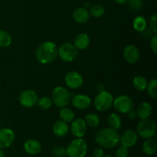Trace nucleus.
I'll list each match as a JSON object with an SVG mask.
<instances>
[{
  "instance_id": "1",
  "label": "nucleus",
  "mask_w": 157,
  "mask_h": 157,
  "mask_svg": "<svg viewBox=\"0 0 157 157\" xmlns=\"http://www.w3.org/2000/svg\"><path fill=\"white\" fill-rule=\"evenodd\" d=\"M95 141L102 148L112 149L120 143V134L117 130L110 127L100 130L95 136Z\"/></svg>"
},
{
  "instance_id": "2",
  "label": "nucleus",
  "mask_w": 157,
  "mask_h": 157,
  "mask_svg": "<svg viewBox=\"0 0 157 157\" xmlns=\"http://www.w3.org/2000/svg\"><path fill=\"white\" fill-rule=\"evenodd\" d=\"M58 48L53 41H44L41 43L36 50V58L39 63L48 64L53 62L58 57Z\"/></svg>"
},
{
  "instance_id": "3",
  "label": "nucleus",
  "mask_w": 157,
  "mask_h": 157,
  "mask_svg": "<svg viewBox=\"0 0 157 157\" xmlns=\"http://www.w3.org/2000/svg\"><path fill=\"white\" fill-rule=\"evenodd\" d=\"M87 153V144L82 138H76L66 148V155L68 157H85Z\"/></svg>"
},
{
  "instance_id": "4",
  "label": "nucleus",
  "mask_w": 157,
  "mask_h": 157,
  "mask_svg": "<svg viewBox=\"0 0 157 157\" xmlns=\"http://www.w3.org/2000/svg\"><path fill=\"white\" fill-rule=\"evenodd\" d=\"M156 123L151 119L141 120L136 126V133L143 139H150L156 135Z\"/></svg>"
},
{
  "instance_id": "5",
  "label": "nucleus",
  "mask_w": 157,
  "mask_h": 157,
  "mask_svg": "<svg viewBox=\"0 0 157 157\" xmlns=\"http://www.w3.org/2000/svg\"><path fill=\"white\" fill-rule=\"evenodd\" d=\"M52 99L57 107L61 108L68 105L71 99V96L67 89L62 86H58L52 90Z\"/></svg>"
},
{
  "instance_id": "6",
  "label": "nucleus",
  "mask_w": 157,
  "mask_h": 157,
  "mask_svg": "<svg viewBox=\"0 0 157 157\" xmlns=\"http://www.w3.org/2000/svg\"><path fill=\"white\" fill-rule=\"evenodd\" d=\"M113 97L107 90L99 92L95 98L94 104L98 111L104 112L108 110L113 106Z\"/></svg>"
},
{
  "instance_id": "7",
  "label": "nucleus",
  "mask_w": 157,
  "mask_h": 157,
  "mask_svg": "<svg viewBox=\"0 0 157 157\" xmlns=\"http://www.w3.org/2000/svg\"><path fill=\"white\" fill-rule=\"evenodd\" d=\"M78 55V50L73 44L64 43L58 48V55L60 59L64 62H71L75 61Z\"/></svg>"
},
{
  "instance_id": "8",
  "label": "nucleus",
  "mask_w": 157,
  "mask_h": 157,
  "mask_svg": "<svg viewBox=\"0 0 157 157\" xmlns=\"http://www.w3.org/2000/svg\"><path fill=\"white\" fill-rule=\"evenodd\" d=\"M113 106L119 113H127L133 109V100L127 95H119L113 99Z\"/></svg>"
},
{
  "instance_id": "9",
  "label": "nucleus",
  "mask_w": 157,
  "mask_h": 157,
  "mask_svg": "<svg viewBox=\"0 0 157 157\" xmlns=\"http://www.w3.org/2000/svg\"><path fill=\"white\" fill-rule=\"evenodd\" d=\"M38 100V96L36 92L33 90H25L20 94L18 101L20 104L25 107L31 108L35 107L37 104Z\"/></svg>"
},
{
  "instance_id": "10",
  "label": "nucleus",
  "mask_w": 157,
  "mask_h": 157,
  "mask_svg": "<svg viewBox=\"0 0 157 157\" xmlns=\"http://www.w3.org/2000/svg\"><path fill=\"white\" fill-rule=\"evenodd\" d=\"M64 83L69 88L75 90L82 86L84 83V78L79 72L72 71L66 74L64 77Z\"/></svg>"
},
{
  "instance_id": "11",
  "label": "nucleus",
  "mask_w": 157,
  "mask_h": 157,
  "mask_svg": "<svg viewBox=\"0 0 157 157\" xmlns=\"http://www.w3.org/2000/svg\"><path fill=\"white\" fill-rule=\"evenodd\" d=\"M87 124L83 118L74 119L71 126V131L76 138H82L87 132Z\"/></svg>"
},
{
  "instance_id": "12",
  "label": "nucleus",
  "mask_w": 157,
  "mask_h": 157,
  "mask_svg": "<svg viewBox=\"0 0 157 157\" xmlns=\"http://www.w3.org/2000/svg\"><path fill=\"white\" fill-rule=\"evenodd\" d=\"M138 140V135L136 131L133 130H127L120 136V143L121 146L127 148H130L136 145Z\"/></svg>"
},
{
  "instance_id": "13",
  "label": "nucleus",
  "mask_w": 157,
  "mask_h": 157,
  "mask_svg": "<svg viewBox=\"0 0 157 157\" xmlns=\"http://www.w3.org/2000/svg\"><path fill=\"white\" fill-rule=\"evenodd\" d=\"M15 134L12 129H0V148L5 149L10 147L14 143Z\"/></svg>"
},
{
  "instance_id": "14",
  "label": "nucleus",
  "mask_w": 157,
  "mask_h": 157,
  "mask_svg": "<svg viewBox=\"0 0 157 157\" xmlns=\"http://www.w3.org/2000/svg\"><path fill=\"white\" fill-rule=\"evenodd\" d=\"M124 58L129 64H135L140 59V51L134 44H129L124 48Z\"/></svg>"
},
{
  "instance_id": "15",
  "label": "nucleus",
  "mask_w": 157,
  "mask_h": 157,
  "mask_svg": "<svg viewBox=\"0 0 157 157\" xmlns=\"http://www.w3.org/2000/svg\"><path fill=\"white\" fill-rule=\"evenodd\" d=\"M72 105L78 110H85L90 107L91 100L86 94H77L72 98Z\"/></svg>"
},
{
  "instance_id": "16",
  "label": "nucleus",
  "mask_w": 157,
  "mask_h": 157,
  "mask_svg": "<svg viewBox=\"0 0 157 157\" xmlns=\"http://www.w3.org/2000/svg\"><path fill=\"white\" fill-rule=\"evenodd\" d=\"M23 148L28 154L37 155L41 152V144L39 141L36 140L29 139L24 143Z\"/></svg>"
},
{
  "instance_id": "17",
  "label": "nucleus",
  "mask_w": 157,
  "mask_h": 157,
  "mask_svg": "<svg viewBox=\"0 0 157 157\" xmlns=\"http://www.w3.org/2000/svg\"><path fill=\"white\" fill-rule=\"evenodd\" d=\"M52 131L53 133L58 137H64L68 133L69 126L67 123L58 120L54 123L52 126Z\"/></svg>"
},
{
  "instance_id": "18",
  "label": "nucleus",
  "mask_w": 157,
  "mask_h": 157,
  "mask_svg": "<svg viewBox=\"0 0 157 157\" xmlns=\"http://www.w3.org/2000/svg\"><path fill=\"white\" fill-rule=\"evenodd\" d=\"M73 18L78 24H84L87 22L90 18V12L84 7H78L74 11Z\"/></svg>"
},
{
  "instance_id": "19",
  "label": "nucleus",
  "mask_w": 157,
  "mask_h": 157,
  "mask_svg": "<svg viewBox=\"0 0 157 157\" xmlns=\"http://www.w3.org/2000/svg\"><path fill=\"white\" fill-rule=\"evenodd\" d=\"M90 37L87 34L84 33H80L75 37V44L74 45L77 48L78 50H85L87 48L90 44Z\"/></svg>"
},
{
  "instance_id": "20",
  "label": "nucleus",
  "mask_w": 157,
  "mask_h": 157,
  "mask_svg": "<svg viewBox=\"0 0 157 157\" xmlns=\"http://www.w3.org/2000/svg\"><path fill=\"white\" fill-rule=\"evenodd\" d=\"M152 110L153 108L151 104H149L148 102H142L138 105L136 111L138 117L140 118L141 120H144L150 117L152 113Z\"/></svg>"
},
{
  "instance_id": "21",
  "label": "nucleus",
  "mask_w": 157,
  "mask_h": 157,
  "mask_svg": "<svg viewBox=\"0 0 157 157\" xmlns=\"http://www.w3.org/2000/svg\"><path fill=\"white\" fill-rule=\"evenodd\" d=\"M143 152L147 156H153L157 150V144L153 138L147 139L142 145Z\"/></svg>"
},
{
  "instance_id": "22",
  "label": "nucleus",
  "mask_w": 157,
  "mask_h": 157,
  "mask_svg": "<svg viewBox=\"0 0 157 157\" xmlns=\"http://www.w3.org/2000/svg\"><path fill=\"white\" fill-rule=\"evenodd\" d=\"M107 124L110 128L118 130L122 127V119L119 114L112 113L107 117Z\"/></svg>"
},
{
  "instance_id": "23",
  "label": "nucleus",
  "mask_w": 157,
  "mask_h": 157,
  "mask_svg": "<svg viewBox=\"0 0 157 157\" xmlns=\"http://www.w3.org/2000/svg\"><path fill=\"white\" fill-rule=\"evenodd\" d=\"M148 81L147 78L142 75H137L133 79V86L138 91H144L147 89Z\"/></svg>"
},
{
  "instance_id": "24",
  "label": "nucleus",
  "mask_w": 157,
  "mask_h": 157,
  "mask_svg": "<svg viewBox=\"0 0 157 157\" xmlns=\"http://www.w3.org/2000/svg\"><path fill=\"white\" fill-rule=\"evenodd\" d=\"M59 116L61 121L66 123H71L75 119V113L71 109L68 107H61L59 111Z\"/></svg>"
},
{
  "instance_id": "25",
  "label": "nucleus",
  "mask_w": 157,
  "mask_h": 157,
  "mask_svg": "<svg viewBox=\"0 0 157 157\" xmlns=\"http://www.w3.org/2000/svg\"><path fill=\"white\" fill-rule=\"evenodd\" d=\"M133 26L136 32H142L147 28V20L142 15H138L133 19Z\"/></svg>"
},
{
  "instance_id": "26",
  "label": "nucleus",
  "mask_w": 157,
  "mask_h": 157,
  "mask_svg": "<svg viewBox=\"0 0 157 157\" xmlns=\"http://www.w3.org/2000/svg\"><path fill=\"white\" fill-rule=\"evenodd\" d=\"M12 36L6 31L0 29V48H7L12 44Z\"/></svg>"
},
{
  "instance_id": "27",
  "label": "nucleus",
  "mask_w": 157,
  "mask_h": 157,
  "mask_svg": "<svg viewBox=\"0 0 157 157\" xmlns=\"http://www.w3.org/2000/svg\"><path fill=\"white\" fill-rule=\"evenodd\" d=\"M89 12H90V15H91L92 16L98 18H101V17H102L104 15L105 9H104V7L102 5L95 4L94 6H90Z\"/></svg>"
},
{
  "instance_id": "28",
  "label": "nucleus",
  "mask_w": 157,
  "mask_h": 157,
  "mask_svg": "<svg viewBox=\"0 0 157 157\" xmlns=\"http://www.w3.org/2000/svg\"><path fill=\"white\" fill-rule=\"evenodd\" d=\"M87 126L90 127H96L100 124V117L96 113H88L84 118Z\"/></svg>"
},
{
  "instance_id": "29",
  "label": "nucleus",
  "mask_w": 157,
  "mask_h": 157,
  "mask_svg": "<svg viewBox=\"0 0 157 157\" xmlns=\"http://www.w3.org/2000/svg\"><path fill=\"white\" fill-rule=\"evenodd\" d=\"M52 104H53L52 99L47 96H44L42 98H39L38 100V102H37V105L38 106V107L44 110L50 109L52 107Z\"/></svg>"
},
{
  "instance_id": "30",
  "label": "nucleus",
  "mask_w": 157,
  "mask_h": 157,
  "mask_svg": "<svg viewBox=\"0 0 157 157\" xmlns=\"http://www.w3.org/2000/svg\"><path fill=\"white\" fill-rule=\"evenodd\" d=\"M147 92L150 97L152 98H157V80L153 79L148 83L147 84Z\"/></svg>"
},
{
  "instance_id": "31",
  "label": "nucleus",
  "mask_w": 157,
  "mask_h": 157,
  "mask_svg": "<svg viewBox=\"0 0 157 157\" xmlns=\"http://www.w3.org/2000/svg\"><path fill=\"white\" fill-rule=\"evenodd\" d=\"M52 154L55 157H64L66 156V149L61 146H56L53 148Z\"/></svg>"
},
{
  "instance_id": "32",
  "label": "nucleus",
  "mask_w": 157,
  "mask_h": 157,
  "mask_svg": "<svg viewBox=\"0 0 157 157\" xmlns=\"http://www.w3.org/2000/svg\"><path fill=\"white\" fill-rule=\"evenodd\" d=\"M149 25H150V29L153 34L156 35L157 34V15L156 14L152 15L150 17V20H149Z\"/></svg>"
},
{
  "instance_id": "33",
  "label": "nucleus",
  "mask_w": 157,
  "mask_h": 157,
  "mask_svg": "<svg viewBox=\"0 0 157 157\" xmlns=\"http://www.w3.org/2000/svg\"><path fill=\"white\" fill-rule=\"evenodd\" d=\"M116 156L117 157H128L129 156V150L128 148L125 147H118V149L116 151Z\"/></svg>"
},
{
  "instance_id": "34",
  "label": "nucleus",
  "mask_w": 157,
  "mask_h": 157,
  "mask_svg": "<svg viewBox=\"0 0 157 157\" xmlns=\"http://www.w3.org/2000/svg\"><path fill=\"white\" fill-rule=\"evenodd\" d=\"M129 6L133 11H139L142 7L141 0H130L129 2Z\"/></svg>"
},
{
  "instance_id": "35",
  "label": "nucleus",
  "mask_w": 157,
  "mask_h": 157,
  "mask_svg": "<svg viewBox=\"0 0 157 157\" xmlns=\"http://www.w3.org/2000/svg\"><path fill=\"white\" fill-rule=\"evenodd\" d=\"M150 48H151L152 52L156 55L157 54V35H153V36L150 38Z\"/></svg>"
},
{
  "instance_id": "36",
  "label": "nucleus",
  "mask_w": 157,
  "mask_h": 157,
  "mask_svg": "<svg viewBox=\"0 0 157 157\" xmlns=\"http://www.w3.org/2000/svg\"><path fill=\"white\" fill-rule=\"evenodd\" d=\"M104 155H105V152H104V149L102 147H100L94 151L93 157H104Z\"/></svg>"
},
{
  "instance_id": "37",
  "label": "nucleus",
  "mask_w": 157,
  "mask_h": 157,
  "mask_svg": "<svg viewBox=\"0 0 157 157\" xmlns=\"http://www.w3.org/2000/svg\"><path fill=\"white\" fill-rule=\"evenodd\" d=\"M141 34H142V35L144 37H145L146 38H151L152 36H153V32H152L151 30H150V29H148L147 28V29H145V30L144 31H143L142 32H140ZM155 35V34H154Z\"/></svg>"
},
{
  "instance_id": "38",
  "label": "nucleus",
  "mask_w": 157,
  "mask_h": 157,
  "mask_svg": "<svg viewBox=\"0 0 157 157\" xmlns=\"http://www.w3.org/2000/svg\"><path fill=\"white\" fill-rule=\"evenodd\" d=\"M127 113H128V117L130 118V120H136V118L138 117L136 111L135 110H133V109H132L130 111L127 112Z\"/></svg>"
},
{
  "instance_id": "39",
  "label": "nucleus",
  "mask_w": 157,
  "mask_h": 157,
  "mask_svg": "<svg viewBox=\"0 0 157 157\" xmlns=\"http://www.w3.org/2000/svg\"><path fill=\"white\" fill-rule=\"evenodd\" d=\"M97 90H98V92L104 91V90H105V86L103 84H98V86H97Z\"/></svg>"
},
{
  "instance_id": "40",
  "label": "nucleus",
  "mask_w": 157,
  "mask_h": 157,
  "mask_svg": "<svg viewBox=\"0 0 157 157\" xmlns=\"http://www.w3.org/2000/svg\"><path fill=\"white\" fill-rule=\"evenodd\" d=\"M114 1L116 2L117 3H118V4L124 5V4H125V3L127 2L128 1V0H114Z\"/></svg>"
},
{
  "instance_id": "41",
  "label": "nucleus",
  "mask_w": 157,
  "mask_h": 157,
  "mask_svg": "<svg viewBox=\"0 0 157 157\" xmlns=\"http://www.w3.org/2000/svg\"><path fill=\"white\" fill-rule=\"evenodd\" d=\"M0 157H5V153L2 148H0Z\"/></svg>"
},
{
  "instance_id": "42",
  "label": "nucleus",
  "mask_w": 157,
  "mask_h": 157,
  "mask_svg": "<svg viewBox=\"0 0 157 157\" xmlns=\"http://www.w3.org/2000/svg\"><path fill=\"white\" fill-rule=\"evenodd\" d=\"M104 157H113V156H112V155L108 154V155H104Z\"/></svg>"
},
{
  "instance_id": "43",
  "label": "nucleus",
  "mask_w": 157,
  "mask_h": 157,
  "mask_svg": "<svg viewBox=\"0 0 157 157\" xmlns=\"http://www.w3.org/2000/svg\"><path fill=\"white\" fill-rule=\"evenodd\" d=\"M0 129H1V124H0Z\"/></svg>"
},
{
  "instance_id": "44",
  "label": "nucleus",
  "mask_w": 157,
  "mask_h": 157,
  "mask_svg": "<svg viewBox=\"0 0 157 157\" xmlns=\"http://www.w3.org/2000/svg\"><path fill=\"white\" fill-rule=\"evenodd\" d=\"M90 157H93V156H90Z\"/></svg>"
}]
</instances>
